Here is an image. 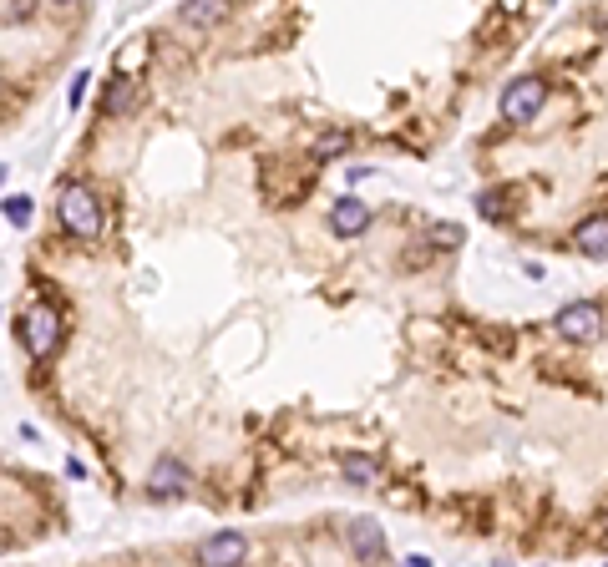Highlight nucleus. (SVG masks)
<instances>
[{"mask_svg": "<svg viewBox=\"0 0 608 567\" xmlns=\"http://www.w3.org/2000/svg\"><path fill=\"white\" fill-rule=\"evenodd\" d=\"M543 102H548V81L543 76H517L502 92V117L507 122H532L543 112Z\"/></svg>", "mask_w": 608, "mask_h": 567, "instance_id": "obj_4", "label": "nucleus"}, {"mask_svg": "<svg viewBox=\"0 0 608 567\" xmlns=\"http://www.w3.org/2000/svg\"><path fill=\"white\" fill-rule=\"evenodd\" d=\"M573 243L583 259H608V213H593L573 228Z\"/></svg>", "mask_w": 608, "mask_h": 567, "instance_id": "obj_10", "label": "nucleus"}, {"mask_svg": "<svg viewBox=\"0 0 608 567\" xmlns=\"http://www.w3.org/2000/svg\"><path fill=\"white\" fill-rule=\"evenodd\" d=\"M102 107H107V117H122L127 107H132V81L127 76H117L112 87H107V97H102Z\"/></svg>", "mask_w": 608, "mask_h": 567, "instance_id": "obj_13", "label": "nucleus"}, {"mask_svg": "<svg viewBox=\"0 0 608 567\" xmlns=\"http://www.w3.org/2000/svg\"><path fill=\"white\" fill-rule=\"evenodd\" d=\"M87 76H92V71H82V76H76V81H71V107H76V102H82V97H87Z\"/></svg>", "mask_w": 608, "mask_h": 567, "instance_id": "obj_18", "label": "nucleus"}, {"mask_svg": "<svg viewBox=\"0 0 608 567\" xmlns=\"http://www.w3.org/2000/svg\"><path fill=\"white\" fill-rule=\"evenodd\" d=\"M553 335L568 340V345H588V340H598V335H603V309H598L593 299H573V304H563V309L553 314Z\"/></svg>", "mask_w": 608, "mask_h": 567, "instance_id": "obj_3", "label": "nucleus"}, {"mask_svg": "<svg viewBox=\"0 0 608 567\" xmlns=\"http://www.w3.org/2000/svg\"><path fill=\"white\" fill-rule=\"evenodd\" d=\"M350 147H355V137H350V132H325V137H315L310 157H315V162H335V157H345Z\"/></svg>", "mask_w": 608, "mask_h": 567, "instance_id": "obj_12", "label": "nucleus"}, {"mask_svg": "<svg viewBox=\"0 0 608 567\" xmlns=\"http://www.w3.org/2000/svg\"><path fill=\"white\" fill-rule=\"evenodd\" d=\"M345 542L360 562H386V532H380L375 522H350L345 527Z\"/></svg>", "mask_w": 608, "mask_h": 567, "instance_id": "obj_7", "label": "nucleus"}, {"mask_svg": "<svg viewBox=\"0 0 608 567\" xmlns=\"http://www.w3.org/2000/svg\"><path fill=\"white\" fill-rule=\"evenodd\" d=\"M142 56H147V41H132V46L122 51V71H127L132 61H142Z\"/></svg>", "mask_w": 608, "mask_h": 567, "instance_id": "obj_17", "label": "nucleus"}, {"mask_svg": "<svg viewBox=\"0 0 608 567\" xmlns=\"http://www.w3.org/2000/svg\"><path fill=\"white\" fill-rule=\"evenodd\" d=\"M603 537H608V512H603Z\"/></svg>", "mask_w": 608, "mask_h": 567, "instance_id": "obj_19", "label": "nucleus"}, {"mask_svg": "<svg viewBox=\"0 0 608 567\" xmlns=\"http://www.w3.org/2000/svg\"><path fill=\"white\" fill-rule=\"evenodd\" d=\"M56 218H61V228L71 233V238H102V198L92 193V188H82V183H66L61 188V198H56Z\"/></svg>", "mask_w": 608, "mask_h": 567, "instance_id": "obj_1", "label": "nucleus"}, {"mask_svg": "<svg viewBox=\"0 0 608 567\" xmlns=\"http://www.w3.org/2000/svg\"><path fill=\"white\" fill-rule=\"evenodd\" d=\"M426 233H431V238L441 243V249H456V243H462V238H467V233H462V228H456V223H426Z\"/></svg>", "mask_w": 608, "mask_h": 567, "instance_id": "obj_14", "label": "nucleus"}, {"mask_svg": "<svg viewBox=\"0 0 608 567\" xmlns=\"http://www.w3.org/2000/svg\"><path fill=\"white\" fill-rule=\"evenodd\" d=\"M244 557H249V542L239 532H213L198 542V562H208V567H234Z\"/></svg>", "mask_w": 608, "mask_h": 567, "instance_id": "obj_6", "label": "nucleus"}, {"mask_svg": "<svg viewBox=\"0 0 608 567\" xmlns=\"http://www.w3.org/2000/svg\"><path fill=\"white\" fill-rule=\"evenodd\" d=\"M16 335H21V345H26L31 360H46V355L61 345V335H66V319H61V309H51V304H31V309H21V319H16Z\"/></svg>", "mask_w": 608, "mask_h": 567, "instance_id": "obj_2", "label": "nucleus"}, {"mask_svg": "<svg viewBox=\"0 0 608 567\" xmlns=\"http://www.w3.org/2000/svg\"><path fill=\"white\" fill-rule=\"evenodd\" d=\"M370 228V208L360 203V198H340L335 208H330V233L335 238H360Z\"/></svg>", "mask_w": 608, "mask_h": 567, "instance_id": "obj_8", "label": "nucleus"}, {"mask_svg": "<svg viewBox=\"0 0 608 567\" xmlns=\"http://www.w3.org/2000/svg\"><path fill=\"white\" fill-rule=\"evenodd\" d=\"M6 218H11L16 228L31 223V198H26V193H11V198H6Z\"/></svg>", "mask_w": 608, "mask_h": 567, "instance_id": "obj_15", "label": "nucleus"}, {"mask_svg": "<svg viewBox=\"0 0 608 567\" xmlns=\"http://www.w3.org/2000/svg\"><path fill=\"white\" fill-rule=\"evenodd\" d=\"M340 476H345L350 486H375V481H380V466H375L370 456H340Z\"/></svg>", "mask_w": 608, "mask_h": 567, "instance_id": "obj_11", "label": "nucleus"}, {"mask_svg": "<svg viewBox=\"0 0 608 567\" xmlns=\"http://www.w3.org/2000/svg\"><path fill=\"white\" fill-rule=\"evenodd\" d=\"M183 492H188V466L173 461V456H163L158 466H152V476H147V497L152 502H173Z\"/></svg>", "mask_w": 608, "mask_h": 567, "instance_id": "obj_5", "label": "nucleus"}, {"mask_svg": "<svg viewBox=\"0 0 608 567\" xmlns=\"http://www.w3.org/2000/svg\"><path fill=\"white\" fill-rule=\"evenodd\" d=\"M228 11H234V0H183L178 21H183L188 31H208V26H223Z\"/></svg>", "mask_w": 608, "mask_h": 567, "instance_id": "obj_9", "label": "nucleus"}, {"mask_svg": "<svg viewBox=\"0 0 608 567\" xmlns=\"http://www.w3.org/2000/svg\"><path fill=\"white\" fill-rule=\"evenodd\" d=\"M26 16H31V0H6V26H16Z\"/></svg>", "mask_w": 608, "mask_h": 567, "instance_id": "obj_16", "label": "nucleus"}]
</instances>
